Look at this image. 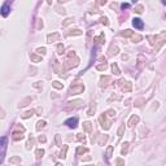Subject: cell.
<instances>
[{
	"instance_id": "cell-1",
	"label": "cell",
	"mask_w": 166,
	"mask_h": 166,
	"mask_svg": "<svg viewBox=\"0 0 166 166\" xmlns=\"http://www.w3.org/2000/svg\"><path fill=\"white\" fill-rule=\"evenodd\" d=\"M78 123V118H69L67 121H65V125H67L69 127H75Z\"/></svg>"
},
{
	"instance_id": "cell-2",
	"label": "cell",
	"mask_w": 166,
	"mask_h": 166,
	"mask_svg": "<svg viewBox=\"0 0 166 166\" xmlns=\"http://www.w3.org/2000/svg\"><path fill=\"white\" fill-rule=\"evenodd\" d=\"M133 25L136 27V29H143V26H144V24H143V21H141L140 18H134Z\"/></svg>"
},
{
	"instance_id": "cell-3",
	"label": "cell",
	"mask_w": 166,
	"mask_h": 166,
	"mask_svg": "<svg viewBox=\"0 0 166 166\" xmlns=\"http://www.w3.org/2000/svg\"><path fill=\"white\" fill-rule=\"evenodd\" d=\"M8 13H9V4H8V3H4V5L1 7V14H3L4 17H7Z\"/></svg>"
},
{
	"instance_id": "cell-4",
	"label": "cell",
	"mask_w": 166,
	"mask_h": 166,
	"mask_svg": "<svg viewBox=\"0 0 166 166\" xmlns=\"http://www.w3.org/2000/svg\"><path fill=\"white\" fill-rule=\"evenodd\" d=\"M1 141H3V154H4V151H5V143H7V139H5V138H3V139H1Z\"/></svg>"
},
{
	"instance_id": "cell-5",
	"label": "cell",
	"mask_w": 166,
	"mask_h": 166,
	"mask_svg": "<svg viewBox=\"0 0 166 166\" xmlns=\"http://www.w3.org/2000/svg\"><path fill=\"white\" fill-rule=\"evenodd\" d=\"M122 8L125 9V8H129V4H122Z\"/></svg>"
}]
</instances>
